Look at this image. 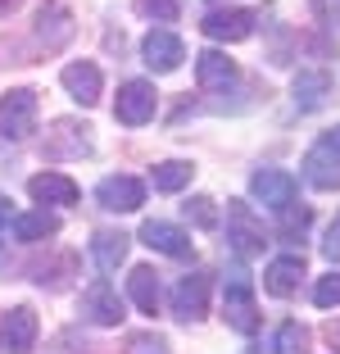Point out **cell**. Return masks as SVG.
Returning a JSON list of instances; mask_svg holds the SVG:
<instances>
[{"label": "cell", "mask_w": 340, "mask_h": 354, "mask_svg": "<svg viewBox=\"0 0 340 354\" xmlns=\"http://www.w3.org/2000/svg\"><path fill=\"white\" fill-rule=\"evenodd\" d=\"M223 323L240 336L258 332V304H254V286H249L245 272H232L223 286Z\"/></svg>", "instance_id": "1"}, {"label": "cell", "mask_w": 340, "mask_h": 354, "mask_svg": "<svg viewBox=\"0 0 340 354\" xmlns=\"http://www.w3.org/2000/svg\"><path fill=\"white\" fill-rule=\"evenodd\" d=\"M227 241H232V250L240 254V259H254V254H263V223L254 218V209L245 205V200H227Z\"/></svg>", "instance_id": "2"}, {"label": "cell", "mask_w": 340, "mask_h": 354, "mask_svg": "<svg viewBox=\"0 0 340 354\" xmlns=\"http://www.w3.org/2000/svg\"><path fill=\"white\" fill-rule=\"evenodd\" d=\"M304 177H309V187L318 191H336L340 187V136H322L318 146L304 155Z\"/></svg>", "instance_id": "3"}, {"label": "cell", "mask_w": 340, "mask_h": 354, "mask_svg": "<svg viewBox=\"0 0 340 354\" xmlns=\"http://www.w3.org/2000/svg\"><path fill=\"white\" fill-rule=\"evenodd\" d=\"M155 104H159L155 86L136 77V82H123V86H118L113 118H118V123H127V127H141V123H150V118H155Z\"/></svg>", "instance_id": "4"}, {"label": "cell", "mask_w": 340, "mask_h": 354, "mask_svg": "<svg viewBox=\"0 0 340 354\" xmlns=\"http://www.w3.org/2000/svg\"><path fill=\"white\" fill-rule=\"evenodd\" d=\"M37 127V91L19 86L0 100V136H10V141H23V136Z\"/></svg>", "instance_id": "5"}, {"label": "cell", "mask_w": 340, "mask_h": 354, "mask_svg": "<svg viewBox=\"0 0 340 354\" xmlns=\"http://www.w3.org/2000/svg\"><path fill=\"white\" fill-rule=\"evenodd\" d=\"M295 191H299V182L286 173V168H258L254 177H249V196L258 200V205H268V209H286V205H295Z\"/></svg>", "instance_id": "6"}, {"label": "cell", "mask_w": 340, "mask_h": 354, "mask_svg": "<svg viewBox=\"0 0 340 354\" xmlns=\"http://www.w3.org/2000/svg\"><path fill=\"white\" fill-rule=\"evenodd\" d=\"M173 313L182 323H200L209 313V272H186L173 286Z\"/></svg>", "instance_id": "7"}, {"label": "cell", "mask_w": 340, "mask_h": 354, "mask_svg": "<svg viewBox=\"0 0 340 354\" xmlns=\"http://www.w3.org/2000/svg\"><path fill=\"white\" fill-rule=\"evenodd\" d=\"M32 345H37V313L28 304H14L0 318V350L5 354H32Z\"/></svg>", "instance_id": "8"}, {"label": "cell", "mask_w": 340, "mask_h": 354, "mask_svg": "<svg viewBox=\"0 0 340 354\" xmlns=\"http://www.w3.org/2000/svg\"><path fill=\"white\" fill-rule=\"evenodd\" d=\"M95 200H100V209H109V214H132V209L145 205V187L127 173H113L95 187Z\"/></svg>", "instance_id": "9"}, {"label": "cell", "mask_w": 340, "mask_h": 354, "mask_svg": "<svg viewBox=\"0 0 340 354\" xmlns=\"http://www.w3.org/2000/svg\"><path fill=\"white\" fill-rule=\"evenodd\" d=\"M141 59L155 68V73H173V68H182V59H186V46H182V37L177 32H168V28H155L150 37L141 41Z\"/></svg>", "instance_id": "10"}, {"label": "cell", "mask_w": 340, "mask_h": 354, "mask_svg": "<svg viewBox=\"0 0 340 354\" xmlns=\"http://www.w3.org/2000/svg\"><path fill=\"white\" fill-rule=\"evenodd\" d=\"M200 28H205L209 41H232V46H236V41H245V37H254V14L232 5V10L205 14V23H200Z\"/></svg>", "instance_id": "11"}, {"label": "cell", "mask_w": 340, "mask_h": 354, "mask_svg": "<svg viewBox=\"0 0 340 354\" xmlns=\"http://www.w3.org/2000/svg\"><path fill=\"white\" fill-rule=\"evenodd\" d=\"M141 241L150 245V250L168 254V259H186V254H191V236H186L177 223H164V218L141 223Z\"/></svg>", "instance_id": "12"}, {"label": "cell", "mask_w": 340, "mask_h": 354, "mask_svg": "<svg viewBox=\"0 0 340 354\" xmlns=\"http://www.w3.org/2000/svg\"><path fill=\"white\" fill-rule=\"evenodd\" d=\"M82 309H86V318L100 323V327H118L123 323V300H118V291H113L109 281H91V286H86Z\"/></svg>", "instance_id": "13"}, {"label": "cell", "mask_w": 340, "mask_h": 354, "mask_svg": "<svg viewBox=\"0 0 340 354\" xmlns=\"http://www.w3.org/2000/svg\"><path fill=\"white\" fill-rule=\"evenodd\" d=\"M59 82H64V91H68L77 104H95L100 100L104 77H100V68H95L91 59H77V64H68V68L59 73Z\"/></svg>", "instance_id": "14"}, {"label": "cell", "mask_w": 340, "mask_h": 354, "mask_svg": "<svg viewBox=\"0 0 340 354\" xmlns=\"http://www.w3.org/2000/svg\"><path fill=\"white\" fill-rule=\"evenodd\" d=\"M299 277H304V259H299V254H281V259H272L268 268H263V291L286 300V295L299 291Z\"/></svg>", "instance_id": "15"}, {"label": "cell", "mask_w": 340, "mask_h": 354, "mask_svg": "<svg viewBox=\"0 0 340 354\" xmlns=\"http://www.w3.org/2000/svg\"><path fill=\"white\" fill-rule=\"evenodd\" d=\"M68 37H73V14L64 10L59 0L41 5V14H37V41H41L46 50H59Z\"/></svg>", "instance_id": "16"}, {"label": "cell", "mask_w": 340, "mask_h": 354, "mask_svg": "<svg viewBox=\"0 0 340 354\" xmlns=\"http://www.w3.org/2000/svg\"><path fill=\"white\" fill-rule=\"evenodd\" d=\"M28 196L37 200V205H73L77 200V182L64 173H37L28 182Z\"/></svg>", "instance_id": "17"}, {"label": "cell", "mask_w": 340, "mask_h": 354, "mask_svg": "<svg viewBox=\"0 0 340 354\" xmlns=\"http://www.w3.org/2000/svg\"><path fill=\"white\" fill-rule=\"evenodd\" d=\"M290 91H295L299 109H322L327 95H331V73H327V68H299Z\"/></svg>", "instance_id": "18"}, {"label": "cell", "mask_w": 340, "mask_h": 354, "mask_svg": "<svg viewBox=\"0 0 340 354\" xmlns=\"http://www.w3.org/2000/svg\"><path fill=\"white\" fill-rule=\"evenodd\" d=\"M196 77H200V86H205V91H227V86L236 82V64L227 59L223 50H205L196 59Z\"/></svg>", "instance_id": "19"}, {"label": "cell", "mask_w": 340, "mask_h": 354, "mask_svg": "<svg viewBox=\"0 0 340 354\" xmlns=\"http://www.w3.org/2000/svg\"><path fill=\"white\" fill-rule=\"evenodd\" d=\"M127 241L132 236H123V232H95L91 236V259H95V268L100 272H113L118 263L127 259Z\"/></svg>", "instance_id": "20"}, {"label": "cell", "mask_w": 340, "mask_h": 354, "mask_svg": "<svg viewBox=\"0 0 340 354\" xmlns=\"http://www.w3.org/2000/svg\"><path fill=\"white\" fill-rule=\"evenodd\" d=\"M10 227H14V241H46V236H55L59 232V218L55 214H46V209H32V214H19V218H10Z\"/></svg>", "instance_id": "21"}, {"label": "cell", "mask_w": 340, "mask_h": 354, "mask_svg": "<svg viewBox=\"0 0 340 354\" xmlns=\"http://www.w3.org/2000/svg\"><path fill=\"white\" fill-rule=\"evenodd\" d=\"M127 295H132V304L141 313H155L159 309V277H155V268H132V277H127Z\"/></svg>", "instance_id": "22"}, {"label": "cell", "mask_w": 340, "mask_h": 354, "mask_svg": "<svg viewBox=\"0 0 340 354\" xmlns=\"http://www.w3.org/2000/svg\"><path fill=\"white\" fill-rule=\"evenodd\" d=\"M191 173H196V168L182 164V159H164V164H155L150 182H155V191H182L186 182H191Z\"/></svg>", "instance_id": "23"}, {"label": "cell", "mask_w": 340, "mask_h": 354, "mask_svg": "<svg viewBox=\"0 0 340 354\" xmlns=\"http://www.w3.org/2000/svg\"><path fill=\"white\" fill-rule=\"evenodd\" d=\"M277 354H309V327L281 323V332H277Z\"/></svg>", "instance_id": "24"}, {"label": "cell", "mask_w": 340, "mask_h": 354, "mask_svg": "<svg viewBox=\"0 0 340 354\" xmlns=\"http://www.w3.org/2000/svg\"><path fill=\"white\" fill-rule=\"evenodd\" d=\"M136 10H141L145 19H155V23H173L177 14H182V0H136Z\"/></svg>", "instance_id": "25"}, {"label": "cell", "mask_w": 340, "mask_h": 354, "mask_svg": "<svg viewBox=\"0 0 340 354\" xmlns=\"http://www.w3.org/2000/svg\"><path fill=\"white\" fill-rule=\"evenodd\" d=\"M313 304H318V309H336V304H340V272L318 277V286H313Z\"/></svg>", "instance_id": "26"}, {"label": "cell", "mask_w": 340, "mask_h": 354, "mask_svg": "<svg viewBox=\"0 0 340 354\" xmlns=\"http://www.w3.org/2000/svg\"><path fill=\"white\" fill-rule=\"evenodd\" d=\"M309 209H295V205H286L281 209V236H304V227H309Z\"/></svg>", "instance_id": "27"}, {"label": "cell", "mask_w": 340, "mask_h": 354, "mask_svg": "<svg viewBox=\"0 0 340 354\" xmlns=\"http://www.w3.org/2000/svg\"><path fill=\"white\" fill-rule=\"evenodd\" d=\"M186 218H196L200 227H214V223H218V214H214V200H209V196H196L191 205H186Z\"/></svg>", "instance_id": "28"}, {"label": "cell", "mask_w": 340, "mask_h": 354, "mask_svg": "<svg viewBox=\"0 0 340 354\" xmlns=\"http://www.w3.org/2000/svg\"><path fill=\"white\" fill-rule=\"evenodd\" d=\"M322 254H327L331 263H340V214H336V218H331L327 236H322Z\"/></svg>", "instance_id": "29"}, {"label": "cell", "mask_w": 340, "mask_h": 354, "mask_svg": "<svg viewBox=\"0 0 340 354\" xmlns=\"http://www.w3.org/2000/svg\"><path fill=\"white\" fill-rule=\"evenodd\" d=\"M5 232H10V205L0 200V236H5Z\"/></svg>", "instance_id": "30"}, {"label": "cell", "mask_w": 340, "mask_h": 354, "mask_svg": "<svg viewBox=\"0 0 340 354\" xmlns=\"http://www.w3.org/2000/svg\"><path fill=\"white\" fill-rule=\"evenodd\" d=\"M327 341H331V345H336V350H340V318H336V323L327 327Z\"/></svg>", "instance_id": "31"}, {"label": "cell", "mask_w": 340, "mask_h": 354, "mask_svg": "<svg viewBox=\"0 0 340 354\" xmlns=\"http://www.w3.org/2000/svg\"><path fill=\"white\" fill-rule=\"evenodd\" d=\"M23 0H0V14H10V10H19Z\"/></svg>", "instance_id": "32"}, {"label": "cell", "mask_w": 340, "mask_h": 354, "mask_svg": "<svg viewBox=\"0 0 340 354\" xmlns=\"http://www.w3.org/2000/svg\"><path fill=\"white\" fill-rule=\"evenodd\" d=\"M336 136H340V132H336Z\"/></svg>", "instance_id": "33"}]
</instances>
